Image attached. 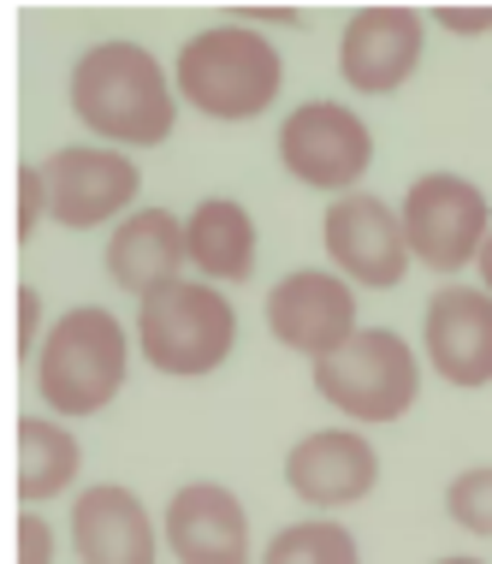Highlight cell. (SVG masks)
Wrapping results in <instances>:
<instances>
[{
  "instance_id": "1",
  "label": "cell",
  "mask_w": 492,
  "mask_h": 564,
  "mask_svg": "<svg viewBox=\"0 0 492 564\" xmlns=\"http://www.w3.org/2000/svg\"><path fill=\"white\" fill-rule=\"evenodd\" d=\"M72 113L89 137H101L107 149H161L178 126V96L173 72L161 66L143 42H89L72 59Z\"/></svg>"
},
{
  "instance_id": "2",
  "label": "cell",
  "mask_w": 492,
  "mask_h": 564,
  "mask_svg": "<svg viewBox=\"0 0 492 564\" xmlns=\"http://www.w3.org/2000/svg\"><path fill=\"white\" fill-rule=\"evenodd\" d=\"M285 89V54L250 24H214L178 42L173 96L203 119H261Z\"/></svg>"
},
{
  "instance_id": "3",
  "label": "cell",
  "mask_w": 492,
  "mask_h": 564,
  "mask_svg": "<svg viewBox=\"0 0 492 564\" xmlns=\"http://www.w3.org/2000/svg\"><path fill=\"white\" fill-rule=\"evenodd\" d=\"M131 375V327L107 303H72L36 350V392L59 422L101 416Z\"/></svg>"
},
{
  "instance_id": "4",
  "label": "cell",
  "mask_w": 492,
  "mask_h": 564,
  "mask_svg": "<svg viewBox=\"0 0 492 564\" xmlns=\"http://www.w3.org/2000/svg\"><path fill=\"white\" fill-rule=\"evenodd\" d=\"M131 345L143 362L166 380H208L232 362L238 350V310L220 285L208 280H173L161 292L136 297Z\"/></svg>"
},
{
  "instance_id": "5",
  "label": "cell",
  "mask_w": 492,
  "mask_h": 564,
  "mask_svg": "<svg viewBox=\"0 0 492 564\" xmlns=\"http://www.w3.org/2000/svg\"><path fill=\"white\" fill-rule=\"evenodd\" d=\"M315 392L345 422L374 429V422L409 416L422 399V357L404 333L392 327H357L332 357L315 362Z\"/></svg>"
},
{
  "instance_id": "6",
  "label": "cell",
  "mask_w": 492,
  "mask_h": 564,
  "mask_svg": "<svg viewBox=\"0 0 492 564\" xmlns=\"http://www.w3.org/2000/svg\"><path fill=\"white\" fill-rule=\"evenodd\" d=\"M397 226H404L409 262H422V268L451 280V273L474 268V256H481V243L492 232V203L463 173H422L404 191Z\"/></svg>"
},
{
  "instance_id": "7",
  "label": "cell",
  "mask_w": 492,
  "mask_h": 564,
  "mask_svg": "<svg viewBox=\"0 0 492 564\" xmlns=\"http://www.w3.org/2000/svg\"><path fill=\"white\" fill-rule=\"evenodd\" d=\"M280 166L303 191L350 196L362 191L368 166H374V131L345 101H303L280 126Z\"/></svg>"
},
{
  "instance_id": "8",
  "label": "cell",
  "mask_w": 492,
  "mask_h": 564,
  "mask_svg": "<svg viewBox=\"0 0 492 564\" xmlns=\"http://www.w3.org/2000/svg\"><path fill=\"white\" fill-rule=\"evenodd\" d=\"M42 185H48V220L66 232H96V226H119L136 203V155L107 143H66L54 149L42 166Z\"/></svg>"
},
{
  "instance_id": "9",
  "label": "cell",
  "mask_w": 492,
  "mask_h": 564,
  "mask_svg": "<svg viewBox=\"0 0 492 564\" xmlns=\"http://www.w3.org/2000/svg\"><path fill=\"white\" fill-rule=\"evenodd\" d=\"M320 243L332 256V273L345 285H368V292H392L409 273V243L397 226V208L374 191H350L327 203L320 220Z\"/></svg>"
},
{
  "instance_id": "10",
  "label": "cell",
  "mask_w": 492,
  "mask_h": 564,
  "mask_svg": "<svg viewBox=\"0 0 492 564\" xmlns=\"http://www.w3.org/2000/svg\"><path fill=\"white\" fill-rule=\"evenodd\" d=\"M427 54V19L415 7H357L338 36V78L357 96H397Z\"/></svg>"
},
{
  "instance_id": "11",
  "label": "cell",
  "mask_w": 492,
  "mask_h": 564,
  "mask_svg": "<svg viewBox=\"0 0 492 564\" xmlns=\"http://www.w3.org/2000/svg\"><path fill=\"white\" fill-rule=\"evenodd\" d=\"M267 333H273V345L297 350L309 362L332 357L357 333V285H345L332 268L285 273L267 292Z\"/></svg>"
},
{
  "instance_id": "12",
  "label": "cell",
  "mask_w": 492,
  "mask_h": 564,
  "mask_svg": "<svg viewBox=\"0 0 492 564\" xmlns=\"http://www.w3.org/2000/svg\"><path fill=\"white\" fill-rule=\"evenodd\" d=\"M422 357L445 387H492V297L481 285L445 280L422 310Z\"/></svg>"
},
{
  "instance_id": "13",
  "label": "cell",
  "mask_w": 492,
  "mask_h": 564,
  "mask_svg": "<svg viewBox=\"0 0 492 564\" xmlns=\"http://www.w3.org/2000/svg\"><path fill=\"white\" fill-rule=\"evenodd\" d=\"M285 487L309 511L362 506L380 487V452L362 429H315L285 452Z\"/></svg>"
},
{
  "instance_id": "14",
  "label": "cell",
  "mask_w": 492,
  "mask_h": 564,
  "mask_svg": "<svg viewBox=\"0 0 492 564\" xmlns=\"http://www.w3.org/2000/svg\"><path fill=\"white\" fill-rule=\"evenodd\" d=\"M161 535L178 564H255L250 558V511L220 481L178 487L161 511Z\"/></svg>"
},
{
  "instance_id": "15",
  "label": "cell",
  "mask_w": 492,
  "mask_h": 564,
  "mask_svg": "<svg viewBox=\"0 0 492 564\" xmlns=\"http://www.w3.org/2000/svg\"><path fill=\"white\" fill-rule=\"evenodd\" d=\"M72 553L78 564H155V517L125 481H96L72 499Z\"/></svg>"
},
{
  "instance_id": "16",
  "label": "cell",
  "mask_w": 492,
  "mask_h": 564,
  "mask_svg": "<svg viewBox=\"0 0 492 564\" xmlns=\"http://www.w3.org/2000/svg\"><path fill=\"white\" fill-rule=\"evenodd\" d=\"M107 280L131 297H149L184 280V220L173 208H131L107 232Z\"/></svg>"
},
{
  "instance_id": "17",
  "label": "cell",
  "mask_w": 492,
  "mask_h": 564,
  "mask_svg": "<svg viewBox=\"0 0 492 564\" xmlns=\"http://www.w3.org/2000/svg\"><path fill=\"white\" fill-rule=\"evenodd\" d=\"M255 256H261V232L238 196H203L184 215V262L203 273L208 285H220V292L243 285L255 273Z\"/></svg>"
},
{
  "instance_id": "18",
  "label": "cell",
  "mask_w": 492,
  "mask_h": 564,
  "mask_svg": "<svg viewBox=\"0 0 492 564\" xmlns=\"http://www.w3.org/2000/svg\"><path fill=\"white\" fill-rule=\"evenodd\" d=\"M78 469H84V446H78V434H72L66 422L19 416V499H24V511L72 494Z\"/></svg>"
},
{
  "instance_id": "19",
  "label": "cell",
  "mask_w": 492,
  "mask_h": 564,
  "mask_svg": "<svg viewBox=\"0 0 492 564\" xmlns=\"http://www.w3.org/2000/svg\"><path fill=\"white\" fill-rule=\"evenodd\" d=\"M255 564H362V546L338 517H303L285 523Z\"/></svg>"
},
{
  "instance_id": "20",
  "label": "cell",
  "mask_w": 492,
  "mask_h": 564,
  "mask_svg": "<svg viewBox=\"0 0 492 564\" xmlns=\"http://www.w3.org/2000/svg\"><path fill=\"white\" fill-rule=\"evenodd\" d=\"M445 517L469 535L492 541V464H474V469H457L451 487H445Z\"/></svg>"
},
{
  "instance_id": "21",
  "label": "cell",
  "mask_w": 492,
  "mask_h": 564,
  "mask_svg": "<svg viewBox=\"0 0 492 564\" xmlns=\"http://www.w3.org/2000/svg\"><path fill=\"white\" fill-rule=\"evenodd\" d=\"M42 215H48V185H42V166H19V238H36Z\"/></svg>"
},
{
  "instance_id": "22",
  "label": "cell",
  "mask_w": 492,
  "mask_h": 564,
  "mask_svg": "<svg viewBox=\"0 0 492 564\" xmlns=\"http://www.w3.org/2000/svg\"><path fill=\"white\" fill-rule=\"evenodd\" d=\"M19 564H54V529H48V517L19 511Z\"/></svg>"
},
{
  "instance_id": "23",
  "label": "cell",
  "mask_w": 492,
  "mask_h": 564,
  "mask_svg": "<svg viewBox=\"0 0 492 564\" xmlns=\"http://www.w3.org/2000/svg\"><path fill=\"white\" fill-rule=\"evenodd\" d=\"M434 24H445L451 36H486L492 7H434Z\"/></svg>"
},
{
  "instance_id": "24",
  "label": "cell",
  "mask_w": 492,
  "mask_h": 564,
  "mask_svg": "<svg viewBox=\"0 0 492 564\" xmlns=\"http://www.w3.org/2000/svg\"><path fill=\"white\" fill-rule=\"evenodd\" d=\"M19 350H24V357H36V350H42V297H36V285H24V292H19Z\"/></svg>"
},
{
  "instance_id": "25",
  "label": "cell",
  "mask_w": 492,
  "mask_h": 564,
  "mask_svg": "<svg viewBox=\"0 0 492 564\" xmlns=\"http://www.w3.org/2000/svg\"><path fill=\"white\" fill-rule=\"evenodd\" d=\"M250 19H261V24H297V7H243L232 24H250Z\"/></svg>"
},
{
  "instance_id": "26",
  "label": "cell",
  "mask_w": 492,
  "mask_h": 564,
  "mask_svg": "<svg viewBox=\"0 0 492 564\" xmlns=\"http://www.w3.org/2000/svg\"><path fill=\"white\" fill-rule=\"evenodd\" d=\"M474 273H481V292L492 297V232H486V243H481V256H474Z\"/></svg>"
},
{
  "instance_id": "27",
  "label": "cell",
  "mask_w": 492,
  "mask_h": 564,
  "mask_svg": "<svg viewBox=\"0 0 492 564\" xmlns=\"http://www.w3.org/2000/svg\"><path fill=\"white\" fill-rule=\"evenodd\" d=\"M439 564H486V558H469V553H451V558H439Z\"/></svg>"
}]
</instances>
